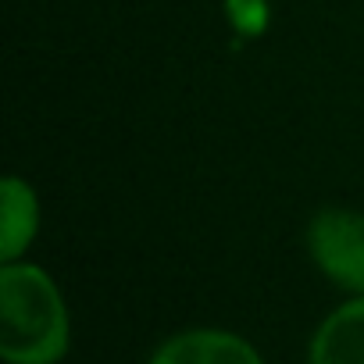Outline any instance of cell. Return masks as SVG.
<instances>
[{
  "label": "cell",
  "mask_w": 364,
  "mask_h": 364,
  "mask_svg": "<svg viewBox=\"0 0 364 364\" xmlns=\"http://www.w3.org/2000/svg\"><path fill=\"white\" fill-rule=\"evenodd\" d=\"M72 325L58 282L26 261L0 268V357L8 364H58Z\"/></svg>",
  "instance_id": "cell-1"
},
{
  "label": "cell",
  "mask_w": 364,
  "mask_h": 364,
  "mask_svg": "<svg viewBox=\"0 0 364 364\" xmlns=\"http://www.w3.org/2000/svg\"><path fill=\"white\" fill-rule=\"evenodd\" d=\"M307 250L336 286L364 296V215L343 208L318 211L307 225Z\"/></svg>",
  "instance_id": "cell-2"
},
{
  "label": "cell",
  "mask_w": 364,
  "mask_h": 364,
  "mask_svg": "<svg viewBox=\"0 0 364 364\" xmlns=\"http://www.w3.org/2000/svg\"><path fill=\"white\" fill-rule=\"evenodd\" d=\"M150 364H264L261 353L236 332L190 328L161 343Z\"/></svg>",
  "instance_id": "cell-3"
},
{
  "label": "cell",
  "mask_w": 364,
  "mask_h": 364,
  "mask_svg": "<svg viewBox=\"0 0 364 364\" xmlns=\"http://www.w3.org/2000/svg\"><path fill=\"white\" fill-rule=\"evenodd\" d=\"M307 364H364V296L336 307L318 325Z\"/></svg>",
  "instance_id": "cell-4"
},
{
  "label": "cell",
  "mask_w": 364,
  "mask_h": 364,
  "mask_svg": "<svg viewBox=\"0 0 364 364\" xmlns=\"http://www.w3.org/2000/svg\"><path fill=\"white\" fill-rule=\"evenodd\" d=\"M40 229V204L26 178L8 175L0 182V257L18 261L26 247L36 240Z\"/></svg>",
  "instance_id": "cell-5"
},
{
  "label": "cell",
  "mask_w": 364,
  "mask_h": 364,
  "mask_svg": "<svg viewBox=\"0 0 364 364\" xmlns=\"http://www.w3.org/2000/svg\"><path fill=\"white\" fill-rule=\"evenodd\" d=\"M225 11H229V22L236 26L240 36H261L268 29V0H225Z\"/></svg>",
  "instance_id": "cell-6"
}]
</instances>
